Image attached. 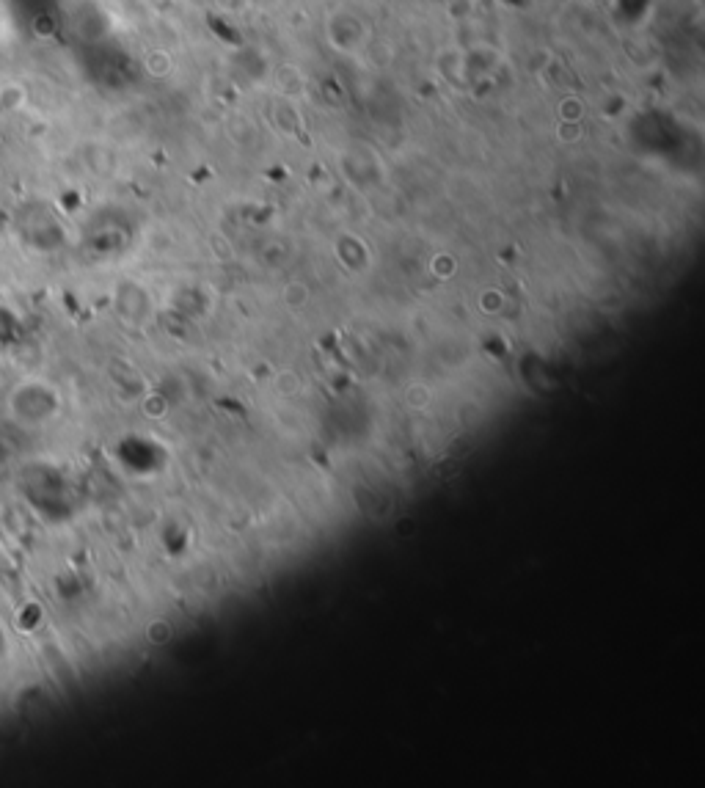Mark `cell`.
<instances>
[{"label": "cell", "mask_w": 705, "mask_h": 788, "mask_svg": "<svg viewBox=\"0 0 705 788\" xmlns=\"http://www.w3.org/2000/svg\"><path fill=\"white\" fill-rule=\"evenodd\" d=\"M171 634H174V631H171V626H168L166 620H155V623L146 629V637L155 642V645H163V642L171 640Z\"/></svg>", "instance_id": "cell-2"}, {"label": "cell", "mask_w": 705, "mask_h": 788, "mask_svg": "<svg viewBox=\"0 0 705 788\" xmlns=\"http://www.w3.org/2000/svg\"><path fill=\"white\" fill-rule=\"evenodd\" d=\"M144 411H146V414H149V417H163V414H166V411H168L166 400H163V397H155V394H152V397H146Z\"/></svg>", "instance_id": "cell-4"}, {"label": "cell", "mask_w": 705, "mask_h": 788, "mask_svg": "<svg viewBox=\"0 0 705 788\" xmlns=\"http://www.w3.org/2000/svg\"><path fill=\"white\" fill-rule=\"evenodd\" d=\"M276 386H279L281 394H295L298 389H301V383H298V375H292V372H281L279 378H276Z\"/></svg>", "instance_id": "cell-3"}, {"label": "cell", "mask_w": 705, "mask_h": 788, "mask_svg": "<svg viewBox=\"0 0 705 788\" xmlns=\"http://www.w3.org/2000/svg\"><path fill=\"white\" fill-rule=\"evenodd\" d=\"M403 400L408 408L422 411V408H427L430 403H433V392H430V386H427V383H411V386L405 389Z\"/></svg>", "instance_id": "cell-1"}]
</instances>
